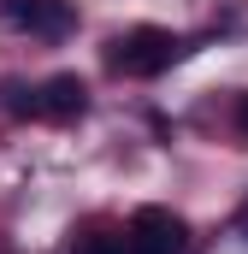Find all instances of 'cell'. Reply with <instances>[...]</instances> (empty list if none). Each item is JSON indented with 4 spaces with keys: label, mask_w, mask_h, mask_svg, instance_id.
Listing matches in <instances>:
<instances>
[{
    "label": "cell",
    "mask_w": 248,
    "mask_h": 254,
    "mask_svg": "<svg viewBox=\"0 0 248 254\" xmlns=\"http://www.w3.org/2000/svg\"><path fill=\"white\" fill-rule=\"evenodd\" d=\"M178 54H184V42H178L172 30L136 24V30H124V36L107 42V71H113V77H160V71H172Z\"/></svg>",
    "instance_id": "1"
},
{
    "label": "cell",
    "mask_w": 248,
    "mask_h": 254,
    "mask_svg": "<svg viewBox=\"0 0 248 254\" xmlns=\"http://www.w3.org/2000/svg\"><path fill=\"white\" fill-rule=\"evenodd\" d=\"M124 254H189V225L172 207H136L124 225Z\"/></svg>",
    "instance_id": "2"
},
{
    "label": "cell",
    "mask_w": 248,
    "mask_h": 254,
    "mask_svg": "<svg viewBox=\"0 0 248 254\" xmlns=\"http://www.w3.org/2000/svg\"><path fill=\"white\" fill-rule=\"evenodd\" d=\"M0 12H6L18 30L42 36V42H60L65 30H77V6H71V0H0Z\"/></svg>",
    "instance_id": "3"
},
{
    "label": "cell",
    "mask_w": 248,
    "mask_h": 254,
    "mask_svg": "<svg viewBox=\"0 0 248 254\" xmlns=\"http://www.w3.org/2000/svg\"><path fill=\"white\" fill-rule=\"evenodd\" d=\"M83 113H89V83H83L77 71H54V77L42 83V119L71 125V119H83Z\"/></svg>",
    "instance_id": "4"
},
{
    "label": "cell",
    "mask_w": 248,
    "mask_h": 254,
    "mask_svg": "<svg viewBox=\"0 0 248 254\" xmlns=\"http://www.w3.org/2000/svg\"><path fill=\"white\" fill-rule=\"evenodd\" d=\"M71 254H124V225H107V219L83 225L71 237Z\"/></svg>",
    "instance_id": "5"
},
{
    "label": "cell",
    "mask_w": 248,
    "mask_h": 254,
    "mask_svg": "<svg viewBox=\"0 0 248 254\" xmlns=\"http://www.w3.org/2000/svg\"><path fill=\"white\" fill-rule=\"evenodd\" d=\"M6 113L12 119H42V83H6Z\"/></svg>",
    "instance_id": "6"
},
{
    "label": "cell",
    "mask_w": 248,
    "mask_h": 254,
    "mask_svg": "<svg viewBox=\"0 0 248 254\" xmlns=\"http://www.w3.org/2000/svg\"><path fill=\"white\" fill-rule=\"evenodd\" d=\"M231 125H237V136L248 142V95H237V107H231Z\"/></svg>",
    "instance_id": "7"
},
{
    "label": "cell",
    "mask_w": 248,
    "mask_h": 254,
    "mask_svg": "<svg viewBox=\"0 0 248 254\" xmlns=\"http://www.w3.org/2000/svg\"><path fill=\"white\" fill-rule=\"evenodd\" d=\"M237 231L248 237V195H243V207H237Z\"/></svg>",
    "instance_id": "8"
}]
</instances>
